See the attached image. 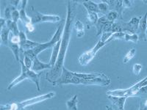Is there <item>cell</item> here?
<instances>
[{"mask_svg":"<svg viewBox=\"0 0 147 110\" xmlns=\"http://www.w3.org/2000/svg\"><path fill=\"white\" fill-rule=\"evenodd\" d=\"M98 6H99V9L100 13L103 14H107L109 13V10H110V7H109V5L105 2V1H102V2L98 4Z\"/></svg>","mask_w":147,"mask_h":110,"instance_id":"26","label":"cell"},{"mask_svg":"<svg viewBox=\"0 0 147 110\" xmlns=\"http://www.w3.org/2000/svg\"><path fill=\"white\" fill-rule=\"evenodd\" d=\"M106 109L107 110H113L111 107H110L109 106H106Z\"/></svg>","mask_w":147,"mask_h":110,"instance_id":"43","label":"cell"},{"mask_svg":"<svg viewBox=\"0 0 147 110\" xmlns=\"http://www.w3.org/2000/svg\"><path fill=\"white\" fill-rule=\"evenodd\" d=\"M55 95V93H54V92H50V93H49L47 94H44V95L34 97V98L28 99V100L18 102V103H19V105H20L21 107H23V108H25V107H28V106L32 105V104H36V103H40V102L44 101L47 100V99H52Z\"/></svg>","mask_w":147,"mask_h":110,"instance_id":"9","label":"cell"},{"mask_svg":"<svg viewBox=\"0 0 147 110\" xmlns=\"http://www.w3.org/2000/svg\"><path fill=\"white\" fill-rule=\"evenodd\" d=\"M10 3L11 4L12 6H13V7H17L18 5H20L19 4L21 3V1H10Z\"/></svg>","mask_w":147,"mask_h":110,"instance_id":"40","label":"cell"},{"mask_svg":"<svg viewBox=\"0 0 147 110\" xmlns=\"http://www.w3.org/2000/svg\"><path fill=\"white\" fill-rule=\"evenodd\" d=\"M63 29H64V25L63 23H60L59 24L58 27H57V30L55 33L54 34L52 38L51 39L49 42H47V43H40L38 46H37L35 48L33 49H31L32 53L35 55L38 56L40 52H42L43 51L46 50L47 48H49L51 47H53L55 44H57L59 40H61V38H62L63 32Z\"/></svg>","mask_w":147,"mask_h":110,"instance_id":"4","label":"cell"},{"mask_svg":"<svg viewBox=\"0 0 147 110\" xmlns=\"http://www.w3.org/2000/svg\"><path fill=\"white\" fill-rule=\"evenodd\" d=\"M10 30L7 25L1 28V43L6 46H8L9 38H10Z\"/></svg>","mask_w":147,"mask_h":110,"instance_id":"16","label":"cell"},{"mask_svg":"<svg viewBox=\"0 0 147 110\" xmlns=\"http://www.w3.org/2000/svg\"><path fill=\"white\" fill-rule=\"evenodd\" d=\"M24 64L27 67V68L30 69L32 67V65H33V62H32V59L30 58L28 56H26L24 55Z\"/></svg>","mask_w":147,"mask_h":110,"instance_id":"32","label":"cell"},{"mask_svg":"<svg viewBox=\"0 0 147 110\" xmlns=\"http://www.w3.org/2000/svg\"><path fill=\"white\" fill-rule=\"evenodd\" d=\"M146 28H147V13H146L145 15L141 17L139 22L138 29L137 31V35H138L139 40H147L146 37Z\"/></svg>","mask_w":147,"mask_h":110,"instance_id":"10","label":"cell"},{"mask_svg":"<svg viewBox=\"0 0 147 110\" xmlns=\"http://www.w3.org/2000/svg\"><path fill=\"white\" fill-rule=\"evenodd\" d=\"M39 44H40V43L32 41V40H30L27 39V40H25L24 43L20 44L21 52H25V51L33 49V48H35L37 46H38Z\"/></svg>","mask_w":147,"mask_h":110,"instance_id":"17","label":"cell"},{"mask_svg":"<svg viewBox=\"0 0 147 110\" xmlns=\"http://www.w3.org/2000/svg\"><path fill=\"white\" fill-rule=\"evenodd\" d=\"M9 48H10V50L13 52L14 56L16 57V60L18 61V62H20V56H19V52H21V48H20V45H18V44H12L9 41L8 46Z\"/></svg>","mask_w":147,"mask_h":110,"instance_id":"22","label":"cell"},{"mask_svg":"<svg viewBox=\"0 0 147 110\" xmlns=\"http://www.w3.org/2000/svg\"><path fill=\"white\" fill-rule=\"evenodd\" d=\"M142 104H143V107H144V109L147 110V100L144 103H142Z\"/></svg>","mask_w":147,"mask_h":110,"instance_id":"42","label":"cell"},{"mask_svg":"<svg viewBox=\"0 0 147 110\" xmlns=\"http://www.w3.org/2000/svg\"><path fill=\"white\" fill-rule=\"evenodd\" d=\"M27 0L24 1H21V5H20V9H19V13H20V19L24 23V24L27 23H30L31 22V18L30 16L27 15L25 11V8L27 7Z\"/></svg>","mask_w":147,"mask_h":110,"instance_id":"15","label":"cell"},{"mask_svg":"<svg viewBox=\"0 0 147 110\" xmlns=\"http://www.w3.org/2000/svg\"><path fill=\"white\" fill-rule=\"evenodd\" d=\"M0 110H32L26 109L19 105L18 102H13L10 103H7L5 105H1Z\"/></svg>","mask_w":147,"mask_h":110,"instance_id":"20","label":"cell"},{"mask_svg":"<svg viewBox=\"0 0 147 110\" xmlns=\"http://www.w3.org/2000/svg\"><path fill=\"white\" fill-rule=\"evenodd\" d=\"M16 9V7L12 6L11 5H8L7 7H6L5 10V19L6 20H11L12 19V12L13 10Z\"/></svg>","mask_w":147,"mask_h":110,"instance_id":"29","label":"cell"},{"mask_svg":"<svg viewBox=\"0 0 147 110\" xmlns=\"http://www.w3.org/2000/svg\"><path fill=\"white\" fill-rule=\"evenodd\" d=\"M82 5L85 7V9L87 10V11H90L94 12V13H100L99 9V6H98V4L94 2L93 1H83L82 2Z\"/></svg>","mask_w":147,"mask_h":110,"instance_id":"18","label":"cell"},{"mask_svg":"<svg viewBox=\"0 0 147 110\" xmlns=\"http://www.w3.org/2000/svg\"><path fill=\"white\" fill-rule=\"evenodd\" d=\"M77 2L76 1H67V15L62 38H61L60 52L55 67L47 76V79L49 82L52 81V78H55L58 76L60 74H61L60 73H62L65 54L71 36L74 21L77 14Z\"/></svg>","mask_w":147,"mask_h":110,"instance_id":"1","label":"cell"},{"mask_svg":"<svg viewBox=\"0 0 147 110\" xmlns=\"http://www.w3.org/2000/svg\"><path fill=\"white\" fill-rule=\"evenodd\" d=\"M124 40L126 41H129L132 42L134 44H137L138 41L139 40L138 35L137 34H128L126 33L125 38H124Z\"/></svg>","mask_w":147,"mask_h":110,"instance_id":"28","label":"cell"},{"mask_svg":"<svg viewBox=\"0 0 147 110\" xmlns=\"http://www.w3.org/2000/svg\"><path fill=\"white\" fill-rule=\"evenodd\" d=\"M141 70H142V65H140V64H135V65H133L132 70H133V73L135 75L138 76L139 74H140Z\"/></svg>","mask_w":147,"mask_h":110,"instance_id":"36","label":"cell"},{"mask_svg":"<svg viewBox=\"0 0 147 110\" xmlns=\"http://www.w3.org/2000/svg\"><path fill=\"white\" fill-rule=\"evenodd\" d=\"M106 17H107V20L111 22H115V20L119 18V14L116 13L115 11H110L106 15Z\"/></svg>","mask_w":147,"mask_h":110,"instance_id":"31","label":"cell"},{"mask_svg":"<svg viewBox=\"0 0 147 110\" xmlns=\"http://www.w3.org/2000/svg\"><path fill=\"white\" fill-rule=\"evenodd\" d=\"M9 41L12 44H18V45H20V38L19 36H17V35H10V38H9Z\"/></svg>","mask_w":147,"mask_h":110,"instance_id":"33","label":"cell"},{"mask_svg":"<svg viewBox=\"0 0 147 110\" xmlns=\"http://www.w3.org/2000/svg\"><path fill=\"white\" fill-rule=\"evenodd\" d=\"M138 110H144V109H143L142 106L140 105V108H139V109H138Z\"/></svg>","mask_w":147,"mask_h":110,"instance_id":"44","label":"cell"},{"mask_svg":"<svg viewBox=\"0 0 147 110\" xmlns=\"http://www.w3.org/2000/svg\"><path fill=\"white\" fill-rule=\"evenodd\" d=\"M74 75L76 76L79 77V78H83L85 80H93V79H96L97 78H100V77L105 76V74H104L103 73H76V72H73Z\"/></svg>","mask_w":147,"mask_h":110,"instance_id":"12","label":"cell"},{"mask_svg":"<svg viewBox=\"0 0 147 110\" xmlns=\"http://www.w3.org/2000/svg\"><path fill=\"white\" fill-rule=\"evenodd\" d=\"M24 55L28 56L30 58L32 59L33 65L32 67V70L33 71H39V70H44V69H52V67L49 63H44V62H40L39 59L38 58V56L34 54L31 50H27L24 52Z\"/></svg>","mask_w":147,"mask_h":110,"instance_id":"7","label":"cell"},{"mask_svg":"<svg viewBox=\"0 0 147 110\" xmlns=\"http://www.w3.org/2000/svg\"><path fill=\"white\" fill-rule=\"evenodd\" d=\"M108 99L110 101L112 102L113 105L119 109V110H124V103L127 101V98L125 97H115L112 95H108Z\"/></svg>","mask_w":147,"mask_h":110,"instance_id":"14","label":"cell"},{"mask_svg":"<svg viewBox=\"0 0 147 110\" xmlns=\"http://www.w3.org/2000/svg\"><path fill=\"white\" fill-rule=\"evenodd\" d=\"M20 62L21 68H22V73H21L20 75L18 76L17 78H16L14 80L12 81L11 83L7 87V90H11L13 87H15L16 85H18V83L22 82L24 79L29 78V79L32 81L35 84L37 87V90L40 91V76L41 75V73H37L36 72L33 71L32 70H30V69L27 68V67L24 65V64L23 60H20V62Z\"/></svg>","mask_w":147,"mask_h":110,"instance_id":"3","label":"cell"},{"mask_svg":"<svg viewBox=\"0 0 147 110\" xmlns=\"http://www.w3.org/2000/svg\"><path fill=\"white\" fill-rule=\"evenodd\" d=\"M133 1H128V0H124L123 1V7L124 8H129L132 7Z\"/></svg>","mask_w":147,"mask_h":110,"instance_id":"38","label":"cell"},{"mask_svg":"<svg viewBox=\"0 0 147 110\" xmlns=\"http://www.w3.org/2000/svg\"><path fill=\"white\" fill-rule=\"evenodd\" d=\"M125 35V32H115V33H113L112 36L110 38V39L108 40L107 43L113 40H124Z\"/></svg>","mask_w":147,"mask_h":110,"instance_id":"30","label":"cell"},{"mask_svg":"<svg viewBox=\"0 0 147 110\" xmlns=\"http://www.w3.org/2000/svg\"><path fill=\"white\" fill-rule=\"evenodd\" d=\"M136 48H131L130 50L127 53V54L125 55V57H124V64H127L134 57V56L136 55Z\"/></svg>","mask_w":147,"mask_h":110,"instance_id":"27","label":"cell"},{"mask_svg":"<svg viewBox=\"0 0 147 110\" xmlns=\"http://www.w3.org/2000/svg\"><path fill=\"white\" fill-rule=\"evenodd\" d=\"M87 18L90 25H96L99 20V17L96 13L87 11Z\"/></svg>","mask_w":147,"mask_h":110,"instance_id":"25","label":"cell"},{"mask_svg":"<svg viewBox=\"0 0 147 110\" xmlns=\"http://www.w3.org/2000/svg\"><path fill=\"white\" fill-rule=\"evenodd\" d=\"M109 5L110 10L111 11H115L119 14V18H123V11L124 8L123 7V1H105Z\"/></svg>","mask_w":147,"mask_h":110,"instance_id":"11","label":"cell"},{"mask_svg":"<svg viewBox=\"0 0 147 110\" xmlns=\"http://www.w3.org/2000/svg\"><path fill=\"white\" fill-rule=\"evenodd\" d=\"M74 29H75L76 33H77V38H82L85 34V25H84L81 21L77 20L74 24Z\"/></svg>","mask_w":147,"mask_h":110,"instance_id":"21","label":"cell"},{"mask_svg":"<svg viewBox=\"0 0 147 110\" xmlns=\"http://www.w3.org/2000/svg\"><path fill=\"white\" fill-rule=\"evenodd\" d=\"M111 82L110 78H108L107 76L104 77L97 78L93 80H85L83 78H79L74 75L72 71L67 70L65 68H63L62 73L60 74V76L58 79L55 82H52L55 86H60L63 85H100V86H107Z\"/></svg>","mask_w":147,"mask_h":110,"instance_id":"2","label":"cell"},{"mask_svg":"<svg viewBox=\"0 0 147 110\" xmlns=\"http://www.w3.org/2000/svg\"><path fill=\"white\" fill-rule=\"evenodd\" d=\"M146 37H147V28H146Z\"/></svg>","mask_w":147,"mask_h":110,"instance_id":"45","label":"cell"},{"mask_svg":"<svg viewBox=\"0 0 147 110\" xmlns=\"http://www.w3.org/2000/svg\"><path fill=\"white\" fill-rule=\"evenodd\" d=\"M60 45H61V40H59L57 44L54 46L53 48H52V55H51L50 60H49V64L52 67V68L55 67L56 62H57V57H58L59 55V52H60Z\"/></svg>","mask_w":147,"mask_h":110,"instance_id":"13","label":"cell"},{"mask_svg":"<svg viewBox=\"0 0 147 110\" xmlns=\"http://www.w3.org/2000/svg\"><path fill=\"white\" fill-rule=\"evenodd\" d=\"M6 22H7V20L5 18H1V19H0V27H1V28L6 25Z\"/></svg>","mask_w":147,"mask_h":110,"instance_id":"41","label":"cell"},{"mask_svg":"<svg viewBox=\"0 0 147 110\" xmlns=\"http://www.w3.org/2000/svg\"><path fill=\"white\" fill-rule=\"evenodd\" d=\"M140 19V18H137V17H134L131 18V20L129 22H119L122 32L126 33L127 32L130 34L137 33Z\"/></svg>","mask_w":147,"mask_h":110,"instance_id":"8","label":"cell"},{"mask_svg":"<svg viewBox=\"0 0 147 110\" xmlns=\"http://www.w3.org/2000/svg\"><path fill=\"white\" fill-rule=\"evenodd\" d=\"M6 25H7V27L10 29V32H12L13 35L19 36L20 32L18 31V24H17V23H16V22H14L12 20H7V22H6Z\"/></svg>","mask_w":147,"mask_h":110,"instance_id":"23","label":"cell"},{"mask_svg":"<svg viewBox=\"0 0 147 110\" xmlns=\"http://www.w3.org/2000/svg\"><path fill=\"white\" fill-rule=\"evenodd\" d=\"M106 44H107L106 43H104V42H102L101 40H99L98 43L94 46V48H92L91 49L87 51V52H84L79 57L78 60L80 64L81 65H83V66L88 65L90 62V61L94 58L97 52H99L101 48H103Z\"/></svg>","mask_w":147,"mask_h":110,"instance_id":"6","label":"cell"},{"mask_svg":"<svg viewBox=\"0 0 147 110\" xmlns=\"http://www.w3.org/2000/svg\"><path fill=\"white\" fill-rule=\"evenodd\" d=\"M19 38H20V44L24 43L25 40H27V35H26L25 32H22V31H20V33H19Z\"/></svg>","mask_w":147,"mask_h":110,"instance_id":"39","label":"cell"},{"mask_svg":"<svg viewBox=\"0 0 147 110\" xmlns=\"http://www.w3.org/2000/svg\"><path fill=\"white\" fill-rule=\"evenodd\" d=\"M113 32H105V33H102V35H101V39L100 40L104 43H106L107 44V41L110 39V38L113 35Z\"/></svg>","mask_w":147,"mask_h":110,"instance_id":"34","label":"cell"},{"mask_svg":"<svg viewBox=\"0 0 147 110\" xmlns=\"http://www.w3.org/2000/svg\"><path fill=\"white\" fill-rule=\"evenodd\" d=\"M107 21H109L107 20L106 15H103V16L100 17L99 18V20H98L96 24V36H99L100 35H102L104 26L105 25Z\"/></svg>","mask_w":147,"mask_h":110,"instance_id":"19","label":"cell"},{"mask_svg":"<svg viewBox=\"0 0 147 110\" xmlns=\"http://www.w3.org/2000/svg\"><path fill=\"white\" fill-rule=\"evenodd\" d=\"M77 103H78L77 95H74L71 99L66 101L67 108L69 110H77Z\"/></svg>","mask_w":147,"mask_h":110,"instance_id":"24","label":"cell"},{"mask_svg":"<svg viewBox=\"0 0 147 110\" xmlns=\"http://www.w3.org/2000/svg\"><path fill=\"white\" fill-rule=\"evenodd\" d=\"M31 22L33 24L43 23V22H52L57 23L60 21V17L56 15H46L37 11L33 7H31Z\"/></svg>","mask_w":147,"mask_h":110,"instance_id":"5","label":"cell"},{"mask_svg":"<svg viewBox=\"0 0 147 110\" xmlns=\"http://www.w3.org/2000/svg\"><path fill=\"white\" fill-rule=\"evenodd\" d=\"M25 27H26V28H27L28 32H30V33H31V32H33L34 31H35V27H34L33 23H32V22L26 23Z\"/></svg>","mask_w":147,"mask_h":110,"instance_id":"37","label":"cell"},{"mask_svg":"<svg viewBox=\"0 0 147 110\" xmlns=\"http://www.w3.org/2000/svg\"><path fill=\"white\" fill-rule=\"evenodd\" d=\"M20 18V13H19V10H18L17 9L13 10L12 12V21H13L14 22L17 23L18 20Z\"/></svg>","mask_w":147,"mask_h":110,"instance_id":"35","label":"cell"}]
</instances>
